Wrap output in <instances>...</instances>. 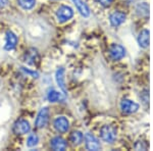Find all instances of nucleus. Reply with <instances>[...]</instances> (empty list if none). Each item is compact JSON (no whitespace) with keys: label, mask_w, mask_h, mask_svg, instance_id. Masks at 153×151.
Listing matches in <instances>:
<instances>
[{"label":"nucleus","mask_w":153,"mask_h":151,"mask_svg":"<svg viewBox=\"0 0 153 151\" xmlns=\"http://www.w3.org/2000/svg\"><path fill=\"white\" fill-rule=\"evenodd\" d=\"M100 138L102 139V141H104L106 143H109V144L114 143L117 138V128L110 125L102 126L100 129Z\"/></svg>","instance_id":"nucleus-1"},{"label":"nucleus","mask_w":153,"mask_h":151,"mask_svg":"<svg viewBox=\"0 0 153 151\" xmlns=\"http://www.w3.org/2000/svg\"><path fill=\"white\" fill-rule=\"evenodd\" d=\"M108 52H109V56L112 60L114 61H118L122 60L123 58L126 56L127 54V50L123 45L120 44H111V46L108 49Z\"/></svg>","instance_id":"nucleus-2"},{"label":"nucleus","mask_w":153,"mask_h":151,"mask_svg":"<svg viewBox=\"0 0 153 151\" xmlns=\"http://www.w3.org/2000/svg\"><path fill=\"white\" fill-rule=\"evenodd\" d=\"M120 109L124 113H127V115H133V113L137 112L139 110V104L135 101L131 100V99H123L120 101Z\"/></svg>","instance_id":"nucleus-3"},{"label":"nucleus","mask_w":153,"mask_h":151,"mask_svg":"<svg viewBox=\"0 0 153 151\" xmlns=\"http://www.w3.org/2000/svg\"><path fill=\"white\" fill-rule=\"evenodd\" d=\"M56 16L60 23H65L74 16V10L68 5H61L56 11Z\"/></svg>","instance_id":"nucleus-4"},{"label":"nucleus","mask_w":153,"mask_h":151,"mask_svg":"<svg viewBox=\"0 0 153 151\" xmlns=\"http://www.w3.org/2000/svg\"><path fill=\"white\" fill-rule=\"evenodd\" d=\"M84 140H85L86 148H87L88 150L97 151V150L101 149V145H100L99 140H98L93 134L87 133L85 136H84Z\"/></svg>","instance_id":"nucleus-5"},{"label":"nucleus","mask_w":153,"mask_h":151,"mask_svg":"<svg viewBox=\"0 0 153 151\" xmlns=\"http://www.w3.org/2000/svg\"><path fill=\"white\" fill-rule=\"evenodd\" d=\"M24 59L25 62L30 64V65H36L40 60V55H39L38 50L35 48H29L25 52Z\"/></svg>","instance_id":"nucleus-6"},{"label":"nucleus","mask_w":153,"mask_h":151,"mask_svg":"<svg viewBox=\"0 0 153 151\" xmlns=\"http://www.w3.org/2000/svg\"><path fill=\"white\" fill-rule=\"evenodd\" d=\"M13 133L16 135H25L31 131V126L28 121L26 120H19L13 123Z\"/></svg>","instance_id":"nucleus-7"},{"label":"nucleus","mask_w":153,"mask_h":151,"mask_svg":"<svg viewBox=\"0 0 153 151\" xmlns=\"http://www.w3.org/2000/svg\"><path fill=\"white\" fill-rule=\"evenodd\" d=\"M49 120V109L48 107H43L41 108L39 111L38 115L36 118V122H35V127L37 129H42L44 128L48 123Z\"/></svg>","instance_id":"nucleus-8"},{"label":"nucleus","mask_w":153,"mask_h":151,"mask_svg":"<svg viewBox=\"0 0 153 151\" xmlns=\"http://www.w3.org/2000/svg\"><path fill=\"white\" fill-rule=\"evenodd\" d=\"M127 19V14L123 11H113L109 16V24L113 28H117L123 25Z\"/></svg>","instance_id":"nucleus-9"},{"label":"nucleus","mask_w":153,"mask_h":151,"mask_svg":"<svg viewBox=\"0 0 153 151\" xmlns=\"http://www.w3.org/2000/svg\"><path fill=\"white\" fill-rule=\"evenodd\" d=\"M54 128L58 133H66L70 129V122L65 116H58L54 121Z\"/></svg>","instance_id":"nucleus-10"},{"label":"nucleus","mask_w":153,"mask_h":151,"mask_svg":"<svg viewBox=\"0 0 153 151\" xmlns=\"http://www.w3.org/2000/svg\"><path fill=\"white\" fill-rule=\"evenodd\" d=\"M18 44V37L16 34L11 31H7L5 34V44H4V49L10 51L16 48Z\"/></svg>","instance_id":"nucleus-11"},{"label":"nucleus","mask_w":153,"mask_h":151,"mask_svg":"<svg viewBox=\"0 0 153 151\" xmlns=\"http://www.w3.org/2000/svg\"><path fill=\"white\" fill-rule=\"evenodd\" d=\"M50 145H51V148L55 151H63L68 147V144H66L65 140L63 139V138L59 137V136H56V137L51 139Z\"/></svg>","instance_id":"nucleus-12"},{"label":"nucleus","mask_w":153,"mask_h":151,"mask_svg":"<svg viewBox=\"0 0 153 151\" xmlns=\"http://www.w3.org/2000/svg\"><path fill=\"white\" fill-rule=\"evenodd\" d=\"M65 68H58L57 71H56V75H55V80H56V83H57L58 87L60 88V90L62 91L63 94L66 96V86H65Z\"/></svg>","instance_id":"nucleus-13"},{"label":"nucleus","mask_w":153,"mask_h":151,"mask_svg":"<svg viewBox=\"0 0 153 151\" xmlns=\"http://www.w3.org/2000/svg\"><path fill=\"white\" fill-rule=\"evenodd\" d=\"M149 35H150V32L147 29L142 30L139 33V35L137 37V42L141 48L145 49L149 46Z\"/></svg>","instance_id":"nucleus-14"},{"label":"nucleus","mask_w":153,"mask_h":151,"mask_svg":"<svg viewBox=\"0 0 153 151\" xmlns=\"http://www.w3.org/2000/svg\"><path fill=\"white\" fill-rule=\"evenodd\" d=\"M71 1L74 2V4L76 5V8L78 9V11L80 12L81 16H83L84 18L90 16V13H91L90 8H89V6L83 1V0H71Z\"/></svg>","instance_id":"nucleus-15"},{"label":"nucleus","mask_w":153,"mask_h":151,"mask_svg":"<svg viewBox=\"0 0 153 151\" xmlns=\"http://www.w3.org/2000/svg\"><path fill=\"white\" fill-rule=\"evenodd\" d=\"M149 4L147 2H141L138 3L136 6V13L140 18H148L149 16Z\"/></svg>","instance_id":"nucleus-16"},{"label":"nucleus","mask_w":153,"mask_h":151,"mask_svg":"<svg viewBox=\"0 0 153 151\" xmlns=\"http://www.w3.org/2000/svg\"><path fill=\"white\" fill-rule=\"evenodd\" d=\"M47 98L50 102H59V101H63L65 99V95L63 93L57 92L55 90H50L47 94Z\"/></svg>","instance_id":"nucleus-17"},{"label":"nucleus","mask_w":153,"mask_h":151,"mask_svg":"<svg viewBox=\"0 0 153 151\" xmlns=\"http://www.w3.org/2000/svg\"><path fill=\"white\" fill-rule=\"evenodd\" d=\"M83 140H84V135L80 131H74L70 136V141L71 142V144L75 146L80 145L83 142Z\"/></svg>","instance_id":"nucleus-18"},{"label":"nucleus","mask_w":153,"mask_h":151,"mask_svg":"<svg viewBox=\"0 0 153 151\" xmlns=\"http://www.w3.org/2000/svg\"><path fill=\"white\" fill-rule=\"evenodd\" d=\"M18 3L22 8L29 10V9H32L35 6L36 0H18Z\"/></svg>","instance_id":"nucleus-19"},{"label":"nucleus","mask_w":153,"mask_h":151,"mask_svg":"<svg viewBox=\"0 0 153 151\" xmlns=\"http://www.w3.org/2000/svg\"><path fill=\"white\" fill-rule=\"evenodd\" d=\"M38 142H39V138L36 134H31L28 137V139H27V145H28V147H34V146L38 144Z\"/></svg>","instance_id":"nucleus-20"},{"label":"nucleus","mask_w":153,"mask_h":151,"mask_svg":"<svg viewBox=\"0 0 153 151\" xmlns=\"http://www.w3.org/2000/svg\"><path fill=\"white\" fill-rule=\"evenodd\" d=\"M140 99L142 100V103L144 105H148L149 104V91L147 90V89H145V90H143L141 94H140Z\"/></svg>","instance_id":"nucleus-21"},{"label":"nucleus","mask_w":153,"mask_h":151,"mask_svg":"<svg viewBox=\"0 0 153 151\" xmlns=\"http://www.w3.org/2000/svg\"><path fill=\"white\" fill-rule=\"evenodd\" d=\"M134 147L136 150H147L148 145L146 144V142H144V141H137V142L135 143Z\"/></svg>","instance_id":"nucleus-22"},{"label":"nucleus","mask_w":153,"mask_h":151,"mask_svg":"<svg viewBox=\"0 0 153 151\" xmlns=\"http://www.w3.org/2000/svg\"><path fill=\"white\" fill-rule=\"evenodd\" d=\"M100 5H102L103 7H108L113 3L114 0H96Z\"/></svg>","instance_id":"nucleus-23"},{"label":"nucleus","mask_w":153,"mask_h":151,"mask_svg":"<svg viewBox=\"0 0 153 151\" xmlns=\"http://www.w3.org/2000/svg\"><path fill=\"white\" fill-rule=\"evenodd\" d=\"M8 3V0H0V8H3L5 7Z\"/></svg>","instance_id":"nucleus-24"}]
</instances>
